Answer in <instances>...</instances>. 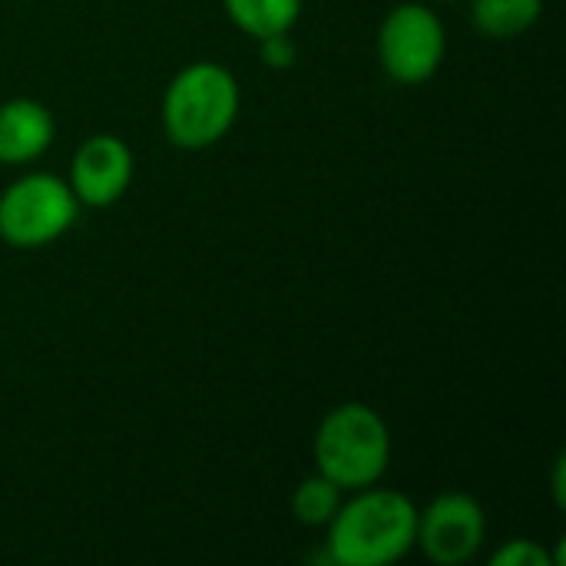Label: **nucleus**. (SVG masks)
Returning <instances> with one entry per match:
<instances>
[{"instance_id":"20e7f679","label":"nucleus","mask_w":566,"mask_h":566,"mask_svg":"<svg viewBox=\"0 0 566 566\" xmlns=\"http://www.w3.org/2000/svg\"><path fill=\"white\" fill-rule=\"evenodd\" d=\"M80 219V202L63 176L23 172L0 192V239L10 249H43Z\"/></svg>"},{"instance_id":"6e6552de","label":"nucleus","mask_w":566,"mask_h":566,"mask_svg":"<svg viewBox=\"0 0 566 566\" xmlns=\"http://www.w3.org/2000/svg\"><path fill=\"white\" fill-rule=\"evenodd\" d=\"M56 136V119L50 106L30 96H13L0 103V163L30 166L36 163Z\"/></svg>"},{"instance_id":"f8f14e48","label":"nucleus","mask_w":566,"mask_h":566,"mask_svg":"<svg viewBox=\"0 0 566 566\" xmlns=\"http://www.w3.org/2000/svg\"><path fill=\"white\" fill-rule=\"evenodd\" d=\"M491 566H557L554 554H547L544 544L531 541V537H517L501 544L491 554Z\"/></svg>"},{"instance_id":"1a4fd4ad","label":"nucleus","mask_w":566,"mask_h":566,"mask_svg":"<svg viewBox=\"0 0 566 566\" xmlns=\"http://www.w3.org/2000/svg\"><path fill=\"white\" fill-rule=\"evenodd\" d=\"M544 0H471V23L481 36L514 40L537 27Z\"/></svg>"},{"instance_id":"9b49d317","label":"nucleus","mask_w":566,"mask_h":566,"mask_svg":"<svg viewBox=\"0 0 566 566\" xmlns=\"http://www.w3.org/2000/svg\"><path fill=\"white\" fill-rule=\"evenodd\" d=\"M342 501H345V491L315 471L292 491V517L305 527H328Z\"/></svg>"},{"instance_id":"f257e3e1","label":"nucleus","mask_w":566,"mask_h":566,"mask_svg":"<svg viewBox=\"0 0 566 566\" xmlns=\"http://www.w3.org/2000/svg\"><path fill=\"white\" fill-rule=\"evenodd\" d=\"M418 504L391 488H361L328 521L325 554L335 566H391L415 551Z\"/></svg>"},{"instance_id":"ddd939ff","label":"nucleus","mask_w":566,"mask_h":566,"mask_svg":"<svg viewBox=\"0 0 566 566\" xmlns=\"http://www.w3.org/2000/svg\"><path fill=\"white\" fill-rule=\"evenodd\" d=\"M259 56L269 70H289L298 56V43L292 40V33H275L259 40Z\"/></svg>"},{"instance_id":"2eb2a0df","label":"nucleus","mask_w":566,"mask_h":566,"mask_svg":"<svg viewBox=\"0 0 566 566\" xmlns=\"http://www.w3.org/2000/svg\"><path fill=\"white\" fill-rule=\"evenodd\" d=\"M441 3H458V0H441Z\"/></svg>"},{"instance_id":"9d476101","label":"nucleus","mask_w":566,"mask_h":566,"mask_svg":"<svg viewBox=\"0 0 566 566\" xmlns=\"http://www.w3.org/2000/svg\"><path fill=\"white\" fill-rule=\"evenodd\" d=\"M235 30L252 40L292 33L302 17V0H222Z\"/></svg>"},{"instance_id":"0eeeda50","label":"nucleus","mask_w":566,"mask_h":566,"mask_svg":"<svg viewBox=\"0 0 566 566\" xmlns=\"http://www.w3.org/2000/svg\"><path fill=\"white\" fill-rule=\"evenodd\" d=\"M133 169L136 159L126 139L113 133H96L76 146L70 159L66 186L73 189L80 209H109L126 196L133 182Z\"/></svg>"},{"instance_id":"423d86ee","label":"nucleus","mask_w":566,"mask_h":566,"mask_svg":"<svg viewBox=\"0 0 566 566\" xmlns=\"http://www.w3.org/2000/svg\"><path fill=\"white\" fill-rule=\"evenodd\" d=\"M488 541V514L478 497L444 491L428 507H418L415 551L438 566L471 564Z\"/></svg>"},{"instance_id":"39448f33","label":"nucleus","mask_w":566,"mask_h":566,"mask_svg":"<svg viewBox=\"0 0 566 566\" xmlns=\"http://www.w3.org/2000/svg\"><path fill=\"white\" fill-rule=\"evenodd\" d=\"M375 50L388 80L401 86H421L441 70L448 53V33L441 17L428 3L408 0L385 13L375 36Z\"/></svg>"},{"instance_id":"7ed1b4c3","label":"nucleus","mask_w":566,"mask_h":566,"mask_svg":"<svg viewBox=\"0 0 566 566\" xmlns=\"http://www.w3.org/2000/svg\"><path fill=\"white\" fill-rule=\"evenodd\" d=\"M315 471L345 494L381 484L391 468L388 421L365 401L335 405L315 428Z\"/></svg>"},{"instance_id":"f03ea898","label":"nucleus","mask_w":566,"mask_h":566,"mask_svg":"<svg viewBox=\"0 0 566 566\" xmlns=\"http://www.w3.org/2000/svg\"><path fill=\"white\" fill-rule=\"evenodd\" d=\"M242 109V90L232 70L212 60L182 66L163 93V129L172 146L199 153L229 136Z\"/></svg>"},{"instance_id":"4468645a","label":"nucleus","mask_w":566,"mask_h":566,"mask_svg":"<svg viewBox=\"0 0 566 566\" xmlns=\"http://www.w3.org/2000/svg\"><path fill=\"white\" fill-rule=\"evenodd\" d=\"M554 501H557V507H564V454L554 464Z\"/></svg>"}]
</instances>
